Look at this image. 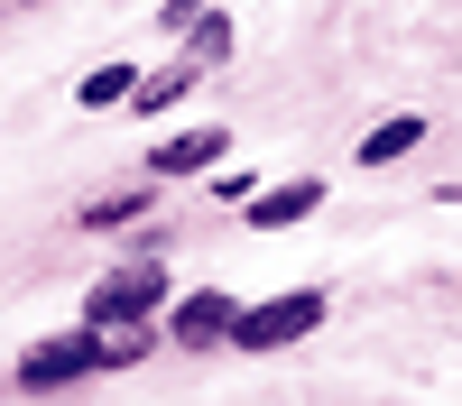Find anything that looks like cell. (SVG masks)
<instances>
[{
    "label": "cell",
    "instance_id": "1",
    "mask_svg": "<svg viewBox=\"0 0 462 406\" xmlns=\"http://www.w3.org/2000/svg\"><path fill=\"white\" fill-rule=\"evenodd\" d=\"M333 314V295L324 286H287V295H259V305H231V332L222 342L231 351H296V342H315Z\"/></svg>",
    "mask_w": 462,
    "mask_h": 406
},
{
    "label": "cell",
    "instance_id": "2",
    "mask_svg": "<svg viewBox=\"0 0 462 406\" xmlns=\"http://www.w3.org/2000/svg\"><path fill=\"white\" fill-rule=\"evenodd\" d=\"M167 258L158 249H130L111 277H93V295H84V323H158V305H167Z\"/></svg>",
    "mask_w": 462,
    "mask_h": 406
},
{
    "label": "cell",
    "instance_id": "3",
    "mask_svg": "<svg viewBox=\"0 0 462 406\" xmlns=\"http://www.w3.org/2000/svg\"><path fill=\"white\" fill-rule=\"evenodd\" d=\"M93 369H102V342H93V323H74V332H47V342L19 351L10 388H19V397H56V388H84Z\"/></svg>",
    "mask_w": 462,
    "mask_h": 406
},
{
    "label": "cell",
    "instance_id": "4",
    "mask_svg": "<svg viewBox=\"0 0 462 406\" xmlns=\"http://www.w3.org/2000/svg\"><path fill=\"white\" fill-rule=\"evenodd\" d=\"M231 305L241 295H222V286H195V295H167V342L176 351H222V332H231Z\"/></svg>",
    "mask_w": 462,
    "mask_h": 406
},
{
    "label": "cell",
    "instance_id": "5",
    "mask_svg": "<svg viewBox=\"0 0 462 406\" xmlns=\"http://www.w3.org/2000/svg\"><path fill=\"white\" fill-rule=\"evenodd\" d=\"M222 148H231V130H222V121L167 130L158 148H148V176H158V185H176V176H213V167H222Z\"/></svg>",
    "mask_w": 462,
    "mask_h": 406
},
{
    "label": "cell",
    "instance_id": "6",
    "mask_svg": "<svg viewBox=\"0 0 462 406\" xmlns=\"http://www.w3.org/2000/svg\"><path fill=\"white\" fill-rule=\"evenodd\" d=\"M315 203H324V176H287V185H250L241 221H250V231H296Z\"/></svg>",
    "mask_w": 462,
    "mask_h": 406
},
{
    "label": "cell",
    "instance_id": "7",
    "mask_svg": "<svg viewBox=\"0 0 462 406\" xmlns=\"http://www.w3.org/2000/svg\"><path fill=\"white\" fill-rule=\"evenodd\" d=\"M195 84H204V65H195V56H176V65H158V74H148V84H130V93H121V111L158 121V111H176V102L195 93Z\"/></svg>",
    "mask_w": 462,
    "mask_h": 406
},
{
    "label": "cell",
    "instance_id": "8",
    "mask_svg": "<svg viewBox=\"0 0 462 406\" xmlns=\"http://www.w3.org/2000/svg\"><path fill=\"white\" fill-rule=\"evenodd\" d=\"M416 148H426V111H398V121H379L352 158H361V167H398V158H416Z\"/></svg>",
    "mask_w": 462,
    "mask_h": 406
},
{
    "label": "cell",
    "instance_id": "9",
    "mask_svg": "<svg viewBox=\"0 0 462 406\" xmlns=\"http://www.w3.org/2000/svg\"><path fill=\"white\" fill-rule=\"evenodd\" d=\"M148 203H158V176H148V185H130V194L84 203V221H74V231H121V221H148Z\"/></svg>",
    "mask_w": 462,
    "mask_h": 406
},
{
    "label": "cell",
    "instance_id": "10",
    "mask_svg": "<svg viewBox=\"0 0 462 406\" xmlns=\"http://www.w3.org/2000/svg\"><path fill=\"white\" fill-rule=\"evenodd\" d=\"M130 84H139V65H121V56H111V65H93L84 84H74V111H111Z\"/></svg>",
    "mask_w": 462,
    "mask_h": 406
},
{
    "label": "cell",
    "instance_id": "11",
    "mask_svg": "<svg viewBox=\"0 0 462 406\" xmlns=\"http://www.w3.org/2000/svg\"><path fill=\"white\" fill-rule=\"evenodd\" d=\"M176 37H185V56H195V65H204V74H213V65H222V56H231V19H222V10H204V19H185V28H176Z\"/></svg>",
    "mask_w": 462,
    "mask_h": 406
}]
</instances>
